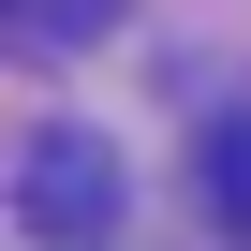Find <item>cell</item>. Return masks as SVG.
Returning a JSON list of instances; mask_svg holds the SVG:
<instances>
[{"instance_id":"7a4b0ae2","label":"cell","mask_w":251,"mask_h":251,"mask_svg":"<svg viewBox=\"0 0 251 251\" xmlns=\"http://www.w3.org/2000/svg\"><path fill=\"white\" fill-rule=\"evenodd\" d=\"M207 192H222V207H236V251H251V118H236V133H222V148H207Z\"/></svg>"},{"instance_id":"6da1fadb","label":"cell","mask_w":251,"mask_h":251,"mask_svg":"<svg viewBox=\"0 0 251 251\" xmlns=\"http://www.w3.org/2000/svg\"><path fill=\"white\" fill-rule=\"evenodd\" d=\"M30 222L89 236V222H103V163H89V148H45V163H30Z\"/></svg>"}]
</instances>
